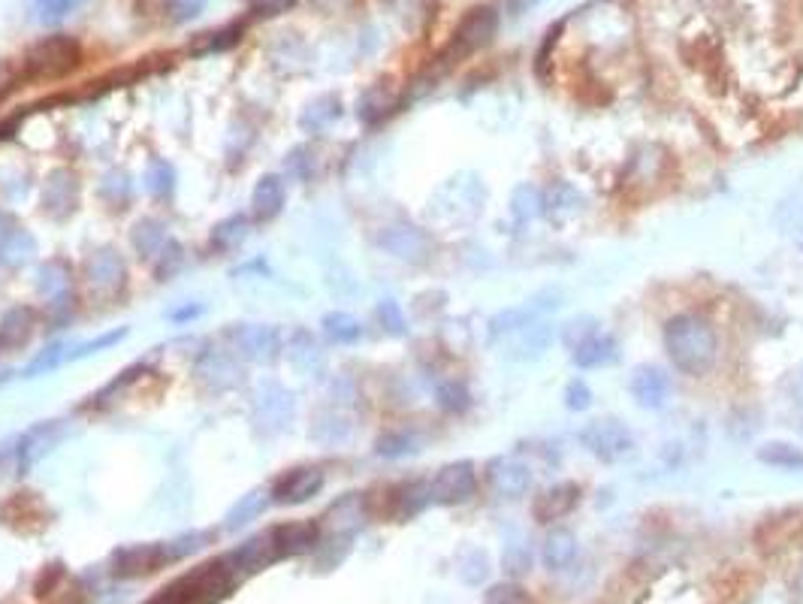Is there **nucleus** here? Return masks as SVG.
I'll return each mask as SVG.
<instances>
[{
	"mask_svg": "<svg viewBox=\"0 0 803 604\" xmlns=\"http://www.w3.org/2000/svg\"><path fill=\"white\" fill-rule=\"evenodd\" d=\"M662 348L677 372L689 378H704L719 360V333L713 321L695 312H680L662 327Z\"/></svg>",
	"mask_w": 803,
	"mask_h": 604,
	"instance_id": "f257e3e1",
	"label": "nucleus"
},
{
	"mask_svg": "<svg viewBox=\"0 0 803 604\" xmlns=\"http://www.w3.org/2000/svg\"><path fill=\"white\" fill-rule=\"evenodd\" d=\"M82 61V46L73 37H46L40 40L28 58H25V73L31 79H61L67 73H73Z\"/></svg>",
	"mask_w": 803,
	"mask_h": 604,
	"instance_id": "f03ea898",
	"label": "nucleus"
},
{
	"mask_svg": "<svg viewBox=\"0 0 803 604\" xmlns=\"http://www.w3.org/2000/svg\"><path fill=\"white\" fill-rule=\"evenodd\" d=\"M580 444L598 463H619L634 450V435L616 417H595L580 429Z\"/></svg>",
	"mask_w": 803,
	"mask_h": 604,
	"instance_id": "7ed1b4c3",
	"label": "nucleus"
},
{
	"mask_svg": "<svg viewBox=\"0 0 803 604\" xmlns=\"http://www.w3.org/2000/svg\"><path fill=\"white\" fill-rule=\"evenodd\" d=\"M496 34H499V13L493 7H474L459 19L456 31L450 37L447 55L450 58H468V55L480 52L484 46H490Z\"/></svg>",
	"mask_w": 803,
	"mask_h": 604,
	"instance_id": "20e7f679",
	"label": "nucleus"
},
{
	"mask_svg": "<svg viewBox=\"0 0 803 604\" xmlns=\"http://www.w3.org/2000/svg\"><path fill=\"white\" fill-rule=\"evenodd\" d=\"M477 466L471 460H456L441 466L432 478H429V496L432 505H465L468 499L477 496Z\"/></svg>",
	"mask_w": 803,
	"mask_h": 604,
	"instance_id": "39448f33",
	"label": "nucleus"
},
{
	"mask_svg": "<svg viewBox=\"0 0 803 604\" xmlns=\"http://www.w3.org/2000/svg\"><path fill=\"white\" fill-rule=\"evenodd\" d=\"M179 583L185 586V592L191 595L194 604H215V601H221V598H227L233 592V586H236V568L227 559L203 562L191 574L179 577Z\"/></svg>",
	"mask_w": 803,
	"mask_h": 604,
	"instance_id": "423d86ee",
	"label": "nucleus"
},
{
	"mask_svg": "<svg viewBox=\"0 0 803 604\" xmlns=\"http://www.w3.org/2000/svg\"><path fill=\"white\" fill-rule=\"evenodd\" d=\"M628 390H631V399L637 402V408L662 411L671 402L674 381H671V375L662 366H656V363H640V366H634V372L628 378Z\"/></svg>",
	"mask_w": 803,
	"mask_h": 604,
	"instance_id": "0eeeda50",
	"label": "nucleus"
},
{
	"mask_svg": "<svg viewBox=\"0 0 803 604\" xmlns=\"http://www.w3.org/2000/svg\"><path fill=\"white\" fill-rule=\"evenodd\" d=\"M487 487L499 499H520L532 490V469L517 457H493L487 463Z\"/></svg>",
	"mask_w": 803,
	"mask_h": 604,
	"instance_id": "6e6552de",
	"label": "nucleus"
},
{
	"mask_svg": "<svg viewBox=\"0 0 803 604\" xmlns=\"http://www.w3.org/2000/svg\"><path fill=\"white\" fill-rule=\"evenodd\" d=\"M167 562L170 559H167L164 544H127L112 553V574L130 580V577H142V574L164 568Z\"/></svg>",
	"mask_w": 803,
	"mask_h": 604,
	"instance_id": "1a4fd4ad",
	"label": "nucleus"
},
{
	"mask_svg": "<svg viewBox=\"0 0 803 604\" xmlns=\"http://www.w3.org/2000/svg\"><path fill=\"white\" fill-rule=\"evenodd\" d=\"M124 263L115 251L103 248V251H94L88 260H85V281H88V290L100 299H109L115 296L121 287H124Z\"/></svg>",
	"mask_w": 803,
	"mask_h": 604,
	"instance_id": "9d476101",
	"label": "nucleus"
},
{
	"mask_svg": "<svg viewBox=\"0 0 803 604\" xmlns=\"http://www.w3.org/2000/svg\"><path fill=\"white\" fill-rule=\"evenodd\" d=\"M320 490H324V472H320L317 466H302V469H293L284 478H278V484L272 487L269 496L275 505H302L311 496H317Z\"/></svg>",
	"mask_w": 803,
	"mask_h": 604,
	"instance_id": "9b49d317",
	"label": "nucleus"
},
{
	"mask_svg": "<svg viewBox=\"0 0 803 604\" xmlns=\"http://www.w3.org/2000/svg\"><path fill=\"white\" fill-rule=\"evenodd\" d=\"M583 499V490L580 484L574 481H559L553 487H547L544 493L535 496L532 502V514L538 523H556V520H565Z\"/></svg>",
	"mask_w": 803,
	"mask_h": 604,
	"instance_id": "f8f14e48",
	"label": "nucleus"
},
{
	"mask_svg": "<svg viewBox=\"0 0 803 604\" xmlns=\"http://www.w3.org/2000/svg\"><path fill=\"white\" fill-rule=\"evenodd\" d=\"M272 544L278 550V556H302L311 553L320 544V523L314 520H293V523H281L275 529H269Z\"/></svg>",
	"mask_w": 803,
	"mask_h": 604,
	"instance_id": "ddd939ff",
	"label": "nucleus"
},
{
	"mask_svg": "<svg viewBox=\"0 0 803 604\" xmlns=\"http://www.w3.org/2000/svg\"><path fill=\"white\" fill-rule=\"evenodd\" d=\"M571 360L580 372H595V369H604L610 363L619 360V342L607 333H592L586 336L574 351H571Z\"/></svg>",
	"mask_w": 803,
	"mask_h": 604,
	"instance_id": "4468645a",
	"label": "nucleus"
},
{
	"mask_svg": "<svg viewBox=\"0 0 803 604\" xmlns=\"http://www.w3.org/2000/svg\"><path fill=\"white\" fill-rule=\"evenodd\" d=\"M278 559H281V556H278V550H275L269 532H266V535H254V538H248L245 544H239V547L227 556V562H230L236 571H245V574L263 571L266 565H272V562H278Z\"/></svg>",
	"mask_w": 803,
	"mask_h": 604,
	"instance_id": "2eb2a0df",
	"label": "nucleus"
},
{
	"mask_svg": "<svg viewBox=\"0 0 803 604\" xmlns=\"http://www.w3.org/2000/svg\"><path fill=\"white\" fill-rule=\"evenodd\" d=\"M61 438H64V423L61 420L37 423L34 429H28L22 444H19V469H31L43 457V453H49Z\"/></svg>",
	"mask_w": 803,
	"mask_h": 604,
	"instance_id": "dca6fc26",
	"label": "nucleus"
},
{
	"mask_svg": "<svg viewBox=\"0 0 803 604\" xmlns=\"http://www.w3.org/2000/svg\"><path fill=\"white\" fill-rule=\"evenodd\" d=\"M79 203V182L70 170H55L43 188V206L55 215V218H64L76 209Z\"/></svg>",
	"mask_w": 803,
	"mask_h": 604,
	"instance_id": "f3484780",
	"label": "nucleus"
},
{
	"mask_svg": "<svg viewBox=\"0 0 803 604\" xmlns=\"http://www.w3.org/2000/svg\"><path fill=\"white\" fill-rule=\"evenodd\" d=\"M577 550H580L577 535H574L571 529H562V526H559V529L547 532V538H544V544H541V562H544V568H547L550 574H559V571H568V568L574 565Z\"/></svg>",
	"mask_w": 803,
	"mask_h": 604,
	"instance_id": "a211bd4d",
	"label": "nucleus"
},
{
	"mask_svg": "<svg viewBox=\"0 0 803 604\" xmlns=\"http://www.w3.org/2000/svg\"><path fill=\"white\" fill-rule=\"evenodd\" d=\"M511 339H514L511 342V357L517 363H532V360H538V357H544L550 351L556 333H553V327L547 321H535L526 330L514 333Z\"/></svg>",
	"mask_w": 803,
	"mask_h": 604,
	"instance_id": "6ab92c4d",
	"label": "nucleus"
},
{
	"mask_svg": "<svg viewBox=\"0 0 803 604\" xmlns=\"http://www.w3.org/2000/svg\"><path fill=\"white\" fill-rule=\"evenodd\" d=\"M327 520L339 538H351L366 523V499L360 493H348L327 511Z\"/></svg>",
	"mask_w": 803,
	"mask_h": 604,
	"instance_id": "aec40b11",
	"label": "nucleus"
},
{
	"mask_svg": "<svg viewBox=\"0 0 803 604\" xmlns=\"http://www.w3.org/2000/svg\"><path fill=\"white\" fill-rule=\"evenodd\" d=\"M381 245L402 260H420L429 251V239L417 227H390L384 230Z\"/></svg>",
	"mask_w": 803,
	"mask_h": 604,
	"instance_id": "412c9836",
	"label": "nucleus"
},
{
	"mask_svg": "<svg viewBox=\"0 0 803 604\" xmlns=\"http://www.w3.org/2000/svg\"><path fill=\"white\" fill-rule=\"evenodd\" d=\"M755 460L767 469L803 472V447H797L791 441H767L755 450Z\"/></svg>",
	"mask_w": 803,
	"mask_h": 604,
	"instance_id": "4be33fe9",
	"label": "nucleus"
},
{
	"mask_svg": "<svg viewBox=\"0 0 803 604\" xmlns=\"http://www.w3.org/2000/svg\"><path fill=\"white\" fill-rule=\"evenodd\" d=\"M541 194H544V215L550 221H565L568 215H577L580 206H583L580 191L574 185H568V182H556Z\"/></svg>",
	"mask_w": 803,
	"mask_h": 604,
	"instance_id": "5701e85b",
	"label": "nucleus"
},
{
	"mask_svg": "<svg viewBox=\"0 0 803 604\" xmlns=\"http://www.w3.org/2000/svg\"><path fill=\"white\" fill-rule=\"evenodd\" d=\"M251 206H254V218L257 221H272L284 206V182H281V176H263L257 182V188H254Z\"/></svg>",
	"mask_w": 803,
	"mask_h": 604,
	"instance_id": "b1692460",
	"label": "nucleus"
},
{
	"mask_svg": "<svg viewBox=\"0 0 803 604\" xmlns=\"http://www.w3.org/2000/svg\"><path fill=\"white\" fill-rule=\"evenodd\" d=\"M426 505H432L429 481H408V484L393 490V517H399V520L417 517Z\"/></svg>",
	"mask_w": 803,
	"mask_h": 604,
	"instance_id": "393cba45",
	"label": "nucleus"
},
{
	"mask_svg": "<svg viewBox=\"0 0 803 604\" xmlns=\"http://www.w3.org/2000/svg\"><path fill=\"white\" fill-rule=\"evenodd\" d=\"M37 327V315L34 309H13L0 321V348H19L31 339Z\"/></svg>",
	"mask_w": 803,
	"mask_h": 604,
	"instance_id": "a878e982",
	"label": "nucleus"
},
{
	"mask_svg": "<svg viewBox=\"0 0 803 604\" xmlns=\"http://www.w3.org/2000/svg\"><path fill=\"white\" fill-rule=\"evenodd\" d=\"M535 321H541V315L529 306V302L526 306H517V309H505L490 321V339H511L514 333L526 330Z\"/></svg>",
	"mask_w": 803,
	"mask_h": 604,
	"instance_id": "bb28decb",
	"label": "nucleus"
},
{
	"mask_svg": "<svg viewBox=\"0 0 803 604\" xmlns=\"http://www.w3.org/2000/svg\"><path fill=\"white\" fill-rule=\"evenodd\" d=\"M544 212V194L535 185H520L511 194V215L520 224H529L532 218H538Z\"/></svg>",
	"mask_w": 803,
	"mask_h": 604,
	"instance_id": "cd10ccee",
	"label": "nucleus"
},
{
	"mask_svg": "<svg viewBox=\"0 0 803 604\" xmlns=\"http://www.w3.org/2000/svg\"><path fill=\"white\" fill-rule=\"evenodd\" d=\"M242 25H227V28H218V31H209V34H200L191 46L194 55H212V52H224L230 46H236L242 40Z\"/></svg>",
	"mask_w": 803,
	"mask_h": 604,
	"instance_id": "c85d7f7f",
	"label": "nucleus"
},
{
	"mask_svg": "<svg viewBox=\"0 0 803 604\" xmlns=\"http://www.w3.org/2000/svg\"><path fill=\"white\" fill-rule=\"evenodd\" d=\"M417 450H420V438L414 432H384L375 441V453L378 457H387V460H399V457H408V453H417Z\"/></svg>",
	"mask_w": 803,
	"mask_h": 604,
	"instance_id": "c756f323",
	"label": "nucleus"
},
{
	"mask_svg": "<svg viewBox=\"0 0 803 604\" xmlns=\"http://www.w3.org/2000/svg\"><path fill=\"white\" fill-rule=\"evenodd\" d=\"M324 333L327 339H333L336 345H354L360 336H363V327L354 315L348 312H333L324 318Z\"/></svg>",
	"mask_w": 803,
	"mask_h": 604,
	"instance_id": "7c9ffc66",
	"label": "nucleus"
},
{
	"mask_svg": "<svg viewBox=\"0 0 803 604\" xmlns=\"http://www.w3.org/2000/svg\"><path fill=\"white\" fill-rule=\"evenodd\" d=\"M212 541H215V532H209V529H197V532H188V535L173 538L170 544H164V550H167V559H170V562H179V559H185V556L200 553V550L209 547Z\"/></svg>",
	"mask_w": 803,
	"mask_h": 604,
	"instance_id": "2f4dec72",
	"label": "nucleus"
},
{
	"mask_svg": "<svg viewBox=\"0 0 803 604\" xmlns=\"http://www.w3.org/2000/svg\"><path fill=\"white\" fill-rule=\"evenodd\" d=\"M532 562H535V553H532V544L526 538H517V541H508L505 544V556H502V565L508 574L514 577H523L532 571Z\"/></svg>",
	"mask_w": 803,
	"mask_h": 604,
	"instance_id": "473e14b6",
	"label": "nucleus"
},
{
	"mask_svg": "<svg viewBox=\"0 0 803 604\" xmlns=\"http://www.w3.org/2000/svg\"><path fill=\"white\" fill-rule=\"evenodd\" d=\"M266 496H269V493H263V490H254V493L242 496L239 505L227 514V529H239V526L251 523L254 517H260L263 508H266Z\"/></svg>",
	"mask_w": 803,
	"mask_h": 604,
	"instance_id": "72a5a7b5",
	"label": "nucleus"
},
{
	"mask_svg": "<svg viewBox=\"0 0 803 604\" xmlns=\"http://www.w3.org/2000/svg\"><path fill=\"white\" fill-rule=\"evenodd\" d=\"M245 233H248V221H245V218H227V221H221V224L215 227V233H212V245L221 248V251L236 248V245L245 239Z\"/></svg>",
	"mask_w": 803,
	"mask_h": 604,
	"instance_id": "f704fd0d",
	"label": "nucleus"
},
{
	"mask_svg": "<svg viewBox=\"0 0 803 604\" xmlns=\"http://www.w3.org/2000/svg\"><path fill=\"white\" fill-rule=\"evenodd\" d=\"M484 604H532V598H529V592L520 583L502 580V583H496V586L487 589Z\"/></svg>",
	"mask_w": 803,
	"mask_h": 604,
	"instance_id": "c9c22d12",
	"label": "nucleus"
},
{
	"mask_svg": "<svg viewBox=\"0 0 803 604\" xmlns=\"http://www.w3.org/2000/svg\"><path fill=\"white\" fill-rule=\"evenodd\" d=\"M490 577V556L484 550H468L462 559V580L471 586H480Z\"/></svg>",
	"mask_w": 803,
	"mask_h": 604,
	"instance_id": "e433bc0d",
	"label": "nucleus"
},
{
	"mask_svg": "<svg viewBox=\"0 0 803 604\" xmlns=\"http://www.w3.org/2000/svg\"><path fill=\"white\" fill-rule=\"evenodd\" d=\"M393 109V97L378 85V88H372V91H366V97H363V103H360V115H363V121H378V118H384L387 112Z\"/></svg>",
	"mask_w": 803,
	"mask_h": 604,
	"instance_id": "4c0bfd02",
	"label": "nucleus"
},
{
	"mask_svg": "<svg viewBox=\"0 0 803 604\" xmlns=\"http://www.w3.org/2000/svg\"><path fill=\"white\" fill-rule=\"evenodd\" d=\"M592 333H598V321L595 318H589V315H580V318H574V321H568L565 327H562V345L568 348V351H574L586 336H592Z\"/></svg>",
	"mask_w": 803,
	"mask_h": 604,
	"instance_id": "58836bf2",
	"label": "nucleus"
},
{
	"mask_svg": "<svg viewBox=\"0 0 803 604\" xmlns=\"http://www.w3.org/2000/svg\"><path fill=\"white\" fill-rule=\"evenodd\" d=\"M438 405L444 408V411H450V414H459V411H465L468 408V390H465V384H459V381H444L441 387H438Z\"/></svg>",
	"mask_w": 803,
	"mask_h": 604,
	"instance_id": "ea45409f",
	"label": "nucleus"
},
{
	"mask_svg": "<svg viewBox=\"0 0 803 604\" xmlns=\"http://www.w3.org/2000/svg\"><path fill=\"white\" fill-rule=\"evenodd\" d=\"M562 399H565V408H568V411H574V414H580V411H589V408H592V387H589L583 378H574V381H568V384H565V393H562Z\"/></svg>",
	"mask_w": 803,
	"mask_h": 604,
	"instance_id": "a19ab883",
	"label": "nucleus"
},
{
	"mask_svg": "<svg viewBox=\"0 0 803 604\" xmlns=\"http://www.w3.org/2000/svg\"><path fill=\"white\" fill-rule=\"evenodd\" d=\"M148 191L154 197H167L173 191V167L167 161H151V167H148Z\"/></svg>",
	"mask_w": 803,
	"mask_h": 604,
	"instance_id": "79ce46f5",
	"label": "nucleus"
},
{
	"mask_svg": "<svg viewBox=\"0 0 803 604\" xmlns=\"http://www.w3.org/2000/svg\"><path fill=\"white\" fill-rule=\"evenodd\" d=\"M378 318H381V324L387 327V333H393V336H405V315H402V309H399V302H393V299H384L381 306H378Z\"/></svg>",
	"mask_w": 803,
	"mask_h": 604,
	"instance_id": "37998d69",
	"label": "nucleus"
},
{
	"mask_svg": "<svg viewBox=\"0 0 803 604\" xmlns=\"http://www.w3.org/2000/svg\"><path fill=\"white\" fill-rule=\"evenodd\" d=\"M124 336H127V330L106 333V336H100V339H94V342H85V345H82V348H76V351H67V360H82V357H88V354H97V351H103V348H109V345L121 342Z\"/></svg>",
	"mask_w": 803,
	"mask_h": 604,
	"instance_id": "c03bdc74",
	"label": "nucleus"
},
{
	"mask_svg": "<svg viewBox=\"0 0 803 604\" xmlns=\"http://www.w3.org/2000/svg\"><path fill=\"white\" fill-rule=\"evenodd\" d=\"M82 0H37V10L46 16V19H64L67 13H73Z\"/></svg>",
	"mask_w": 803,
	"mask_h": 604,
	"instance_id": "a18cd8bd",
	"label": "nucleus"
},
{
	"mask_svg": "<svg viewBox=\"0 0 803 604\" xmlns=\"http://www.w3.org/2000/svg\"><path fill=\"white\" fill-rule=\"evenodd\" d=\"M254 16H278L293 7V0H248Z\"/></svg>",
	"mask_w": 803,
	"mask_h": 604,
	"instance_id": "49530a36",
	"label": "nucleus"
},
{
	"mask_svg": "<svg viewBox=\"0 0 803 604\" xmlns=\"http://www.w3.org/2000/svg\"><path fill=\"white\" fill-rule=\"evenodd\" d=\"M170 10L176 22H188L203 10V0H170Z\"/></svg>",
	"mask_w": 803,
	"mask_h": 604,
	"instance_id": "de8ad7c7",
	"label": "nucleus"
}]
</instances>
